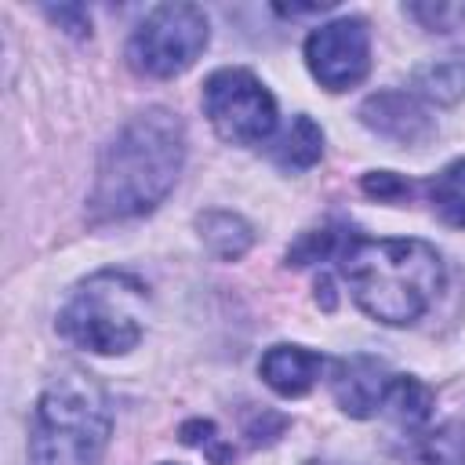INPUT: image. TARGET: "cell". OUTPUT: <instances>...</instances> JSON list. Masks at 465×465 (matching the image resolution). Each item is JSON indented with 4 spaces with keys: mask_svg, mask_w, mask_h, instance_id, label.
Returning a JSON list of instances; mask_svg holds the SVG:
<instances>
[{
    "mask_svg": "<svg viewBox=\"0 0 465 465\" xmlns=\"http://www.w3.org/2000/svg\"><path fill=\"white\" fill-rule=\"evenodd\" d=\"M160 465H174V461H160Z\"/></svg>",
    "mask_w": 465,
    "mask_h": 465,
    "instance_id": "obj_24",
    "label": "cell"
},
{
    "mask_svg": "<svg viewBox=\"0 0 465 465\" xmlns=\"http://www.w3.org/2000/svg\"><path fill=\"white\" fill-rule=\"evenodd\" d=\"M352 232H345V225H320L302 232L291 247H287V265L302 269L312 262H327V258H341V251L349 247Z\"/></svg>",
    "mask_w": 465,
    "mask_h": 465,
    "instance_id": "obj_16",
    "label": "cell"
},
{
    "mask_svg": "<svg viewBox=\"0 0 465 465\" xmlns=\"http://www.w3.org/2000/svg\"><path fill=\"white\" fill-rule=\"evenodd\" d=\"M44 15L51 18V22H58L65 33H73V36H87L91 33V18H87V11L84 7H76V4H62V7H44Z\"/></svg>",
    "mask_w": 465,
    "mask_h": 465,
    "instance_id": "obj_21",
    "label": "cell"
},
{
    "mask_svg": "<svg viewBox=\"0 0 465 465\" xmlns=\"http://www.w3.org/2000/svg\"><path fill=\"white\" fill-rule=\"evenodd\" d=\"M360 124L367 131H374L378 138L396 142V145H411V149L425 145L436 134V120L429 116L421 98H414L411 91H396V87L367 94L360 102Z\"/></svg>",
    "mask_w": 465,
    "mask_h": 465,
    "instance_id": "obj_8",
    "label": "cell"
},
{
    "mask_svg": "<svg viewBox=\"0 0 465 465\" xmlns=\"http://www.w3.org/2000/svg\"><path fill=\"white\" fill-rule=\"evenodd\" d=\"M196 232H200L203 247H207L218 262H240V258L254 247V240H258L254 225H251L243 214L225 211V207L200 211V214H196Z\"/></svg>",
    "mask_w": 465,
    "mask_h": 465,
    "instance_id": "obj_11",
    "label": "cell"
},
{
    "mask_svg": "<svg viewBox=\"0 0 465 465\" xmlns=\"http://www.w3.org/2000/svg\"><path fill=\"white\" fill-rule=\"evenodd\" d=\"M305 65L327 91L356 87L371 69V29L363 18H334L305 36Z\"/></svg>",
    "mask_w": 465,
    "mask_h": 465,
    "instance_id": "obj_7",
    "label": "cell"
},
{
    "mask_svg": "<svg viewBox=\"0 0 465 465\" xmlns=\"http://www.w3.org/2000/svg\"><path fill=\"white\" fill-rule=\"evenodd\" d=\"M203 113L229 145H262L276 131V98L243 65L214 69L203 80Z\"/></svg>",
    "mask_w": 465,
    "mask_h": 465,
    "instance_id": "obj_6",
    "label": "cell"
},
{
    "mask_svg": "<svg viewBox=\"0 0 465 465\" xmlns=\"http://www.w3.org/2000/svg\"><path fill=\"white\" fill-rule=\"evenodd\" d=\"M178 440L189 443V447H196V450H203V458L211 465H232L236 461V447L218 432V425L211 418H189V421H182Z\"/></svg>",
    "mask_w": 465,
    "mask_h": 465,
    "instance_id": "obj_17",
    "label": "cell"
},
{
    "mask_svg": "<svg viewBox=\"0 0 465 465\" xmlns=\"http://www.w3.org/2000/svg\"><path fill=\"white\" fill-rule=\"evenodd\" d=\"M149 287L127 269H98L58 309V334L94 356L131 352L145 334Z\"/></svg>",
    "mask_w": 465,
    "mask_h": 465,
    "instance_id": "obj_4",
    "label": "cell"
},
{
    "mask_svg": "<svg viewBox=\"0 0 465 465\" xmlns=\"http://www.w3.org/2000/svg\"><path fill=\"white\" fill-rule=\"evenodd\" d=\"M211 25L196 4H160L153 7L127 40V65L153 80H171L185 73L207 47Z\"/></svg>",
    "mask_w": 465,
    "mask_h": 465,
    "instance_id": "obj_5",
    "label": "cell"
},
{
    "mask_svg": "<svg viewBox=\"0 0 465 465\" xmlns=\"http://www.w3.org/2000/svg\"><path fill=\"white\" fill-rule=\"evenodd\" d=\"M392 385V371L367 352H352L331 363V392L334 403L349 414V418H374L378 411H385V396Z\"/></svg>",
    "mask_w": 465,
    "mask_h": 465,
    "instance_id": "obj_9",
    "label": "cell"
},
{
    "mask_svg": "<svg viewBox=\"0 0 465 465\" xmlns=\"http://www.w3.org/2000/svg\"><path fill=\"white\" fill-rule=\"evenodd\" d=\"M411 94L432 105H458L465 98V51L429 58L411 73Z\"/></svg>",
    "mask_w": 465,
    "mask_h": 465,
    "instance_id": "obj_12",
    "label": "cell"
},
{
    "mask_svg": "<svg viewBox=\"0 0 465 465\" xmlns=\"http://www.w3.org/2000/svg\"><path fill=\"white\" fill-rule=\"evenodd\" d=\"M352 302L385 327L418 323L443 291V258L425 240L352 236L338 258Z\"/></svg>",
    "mask_w": 465,
    "mask_h": 465,
    "instance_id": "obj_2",
    "label": "cell"
},
{
    "mask_svg": "<svg viewBox=\"0 0 465 465\" xmlns=\"http://www.w3.org/2000/svg\"><path fill=\"white\" fill-rule=\"evenodd\" d=\"M316 302H320L327 312L334 309V291H331V280H327V276H320V280H316Z\"/></svg>",
    "mask_w": 465,
    "mask_h": 465,
    "instance_id": "obj_22",
    "label": "cell"
},
{
    "mask_svg": "<svg viewBox=\"0 0 465 465\" xmlns=\"http://www.w3.org/2000/svg\"><path fill=\"white\" fill-rule=\"evenodd\" d=\"M320 156H323V131H320V124H316L312 116L298 113V116L287 124V131L276 138L272 160H276L283 171H309V167L320 163Z\"/></svg>",
    "mask_w": 465,
    "mask_h": 465,
    "instance_id": "obj_13",
    "label": "cell"
},
{
    "mask_svg": "<svg viewBox=\"0 0 465 465\" xmlns=\"http://www.w3.org/2000/svg\"><path fill=\"white\" fill-rule=\"evenodd\" d=\"M425 196L440 222L465 229V156L450 160L425 182Z\"/></svg>",
    "mask_w": 465,
    "mask_h": 465,
    "instance_id": "obj_15",
    "label": "cell"
},
{
    "mask_svg": "<svg viewBox=\"0 0 465 465\" xmlns=\"http://www.w3.org/2000/svg\"><path fill=\"white\" fill-rule=\"evenodd\" d=\"M185 167V127L163 109L149 105L131 116L102 149L94 185L87 196L91 222H127L156 211Z\"/></svg>",
    "mask_w": 465,
    "mask_h": 465,
    "instance_id": "obj_1",
    "label": "cell"
},
{
    "mask_svg": "<svg viewBox=\"0 0 465 465\" xmlns=\"http://www.w3.org/2000/svg\"><path fill=\"white\" fill-rule=\"evenodd\" d=\"M287 414L272 411V407H251L243 414V436L251 440V447H269L287 432Z\"/></svg>",
    "mask_w": 465,
    "mask_h": 465,
    "instance_id": "obj_19",
    "label": "cell"
},
{
    "mask_svg": "<svg viewBox=\"0 0 465 465\" xmlns=\"http://www.w3.org/2000/svg\"><path fill=\"white\" fill-rule=\"evenodd\" d=\"M418 458L425 465H465V418L440 425L429 432L418 447Z\"/></svg>",
    "mask_w": 465,
    "mask_h": 465,
    "instance_id": "obj_18",
    "label": "cell"
},
{
    "mask_svg": "<svg viewBox=\"0 0 465 465\" xmlns=\"http://www.w3.org/2000/svg\"><path fill=\"white\" fill-rule=\"evenodd\" d=\"M305 465H331V461H305Z\"/></svg>",
    "mask_w": 465,
    "mask_h": 465,
    "instance_id": "obj_23",
    "label": "cell"
},
{
    "mask_svg": "<svg viewBox=\"0 0 465 465\" xmlns=\"http://www.w3.org/2000/svg\"><path fill=\"white\" fill-rule=\"evenodd\" d=\"M432 389L425 381H418L414 374H392L389 396H385V414L403 425V429H421L432 418Z\"/></svg>",
    "mask_w": 465,
    "mask_h": 465,
    "instance_id": "obj_14",
    "label": "cell"
},
{
    "mask_svg": "<svg viewBox=\"0 0 465 465\" xmlns=\"http://www.w3.org/2000/svg\"><path fill=\"white\" fill-rule=\"evenodd\" d=\"M323 367H327V360L320 352H312L305 345H294V341H280V345H272V349L262 352L258 374H262V381L276 396L298 400V396H305L320 381Z\"/></svg>",
    "mask_w": 465,
    "mask_h": 465,
    "instance_id": "obj_10",
    "label": "cell"
},
{
    "mask_svg": "<svg viewBox=\"0 0 465 465\" xmlns=\"http://www.w3.org/2000/svg\"><path fill=\"white\" fill-rule=\"evenodd\" d=\"M360 189H363L371 200L400 203V200H411L414 182H407V178H403V174H396V171H367V174L360 178Z\"/></svg>",
    "mask_w": 465,
    "mask_h": 465,
    "instance_id": "obj_20",
    "label": "cell"
},
{
    "mask_svg": "<svg viewBox=\"0 0 465 465\" xmlns=\"http://www.w3.org/2000/svg\"><path fill=\"white\" fill-rule=\"evenodd\" d=\"M113 436V407L102 381L80 367L58 371L29 421V465H102Z\"/></svg>",
    "mask_w": 465,
    "mask_h": 465,
    "instance_id": "obj_3",
    "label": "cell"
}]
</instances>
